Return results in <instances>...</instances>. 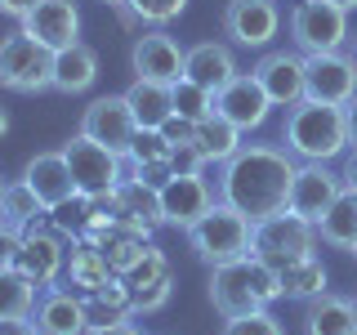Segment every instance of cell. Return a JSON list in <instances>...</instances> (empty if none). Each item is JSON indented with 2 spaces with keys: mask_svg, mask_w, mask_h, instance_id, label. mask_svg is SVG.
I'll return each mask as SVG.
<instances>
[{
  "mask_svg": "<svg viewBox=\"0 0 357 335\" xmlns=\"http://www.w3.org/2000/svg\"><path fill=\"white\" fill-rule=\"evenodd\" d=\"M295 156L273 143H250L241 148L232 161H223V179H219V201L237 206L245 219H268L277 210H286L290 201V184H295Z\"/></svg>",
  "mask_w": 357,
  "mask_h": 335,
  "instance_id": "obj_1",
  "label": "cell"
},
{
  "mask_svg": "<svg viewBox=\"0 0 357 335\" xmlns=\"http://www.w3.org/2000/svg\"><path fill=\"white\" fill-rule=\"evenodd\" d=\"M273 299H282V277L273 264H264L259 255H241V260L215 264L210 268V304L228 318H245V313H259Z\"/></svg>",
  "mask_w": 357,
  "mask_h": 335,
  "instance_id": "obj_2",
  "label": "cell"
},
{
  "mask_svg": "<svg viewBox=\"0 0 357 335\" xmlns=\"http://www.w3.org/2000/svg\"><path fill=\"white\" fill-rule=\"evenodd\" d=\"M286 152L295 161H335L349 148V126H344V107L317 103V98H299L286 107Z\"/></svg>",
  "mask_w": 357,
  "mask_h": 335,
  "instance_id": "obj_3",
  "label": "cell"
},
{
  "mask_svg": "<svg viewBox=\"0 0 357 335\" xmlns=\"http://www.w3.org/2000/svg\"><path fill=\"white\" fill-rule=\"evenodd\" d=\"M188 241H192L197 260L210 264V268L228 264V260H241V255H250L255 219H245L237 206H228V201H215V206L188 228Z\"/></svg>",
  "mask_w": 357,
  "mask_h": 335,
  "instance_id": "obj_4",
  "label": "cell"
},
{
  "mask_svg": "<svg viewBox=\"0 0 357 335\" xmlns=\"http://www.w3.org/2000/svg\"><path fill=\"white\" fill-rule=\"evenodd\" d=\"M0 85L14 94H40L54 89V50H45L27 31H9L0 40Z\"/></svg>",
  "mask_w": 357,
  "mask_h": 335,
  "instance_id": "obj_5",
  "label": "cell"
},
{
  "mask_svg": "<svg viewBox=\"0 0 357 335\" xmlns=\"http://www.w3.org/2000/svg\"><path fill=\"white\" fill-rule=\"evenodd\" d=\"M312 241H317V223H308L304 215H295V210L286 206V210H277V215H268V219L255 223L250 251L259 255L264 264L286 268V264L312 255Z\"/></svg>",
  "mask_w": 357,
  "mask_h": 335,
  "instance_id": "obj_6",
  "label": "cell"
},
{
  "mask_svg": "<svg viewBox=\"0 0 357 335\" xmlns=\"http://www.w3.org/2000/svg\"><path fill=\"white\" fill-rule=\"evenodd\" d=\"M290 40L299 54H335L349 45V9L335 0H299L290 14Z\"/></svg>",
  "mask_w": 357,
  "mask_h": 335,
  "instance_id": "obj_7",
  "label": "cell"
},
{
  "mask_svg": "<svg viewBox=\"0 0 357 335\" xmlns=\"http://www.w3.org/2000/svg\"><path fill=\"white\" fill-rule=\"evenodd\" d=\"M63 156H67V165H72L76 193H85V197H112L121 184H126V174H121V152L85 139L81 130L63 143Z\"/></svg>",
  "mask_w": 357,
  "mask_h": 335,
  "instance_id": "obj_8",
  "label": "cell"
},
{
  "mask_svg": "<svg viewBox=\"0 0 357 335\" xmlns=\"http://www.w3.org/2000/svg\"><path fill=\"white\" fill-rule=\"evenodd\" d=\"M277 31H282L277 0H228L223 5V36L241 50H268Z\"/></svg>",
  "mask_w": 357,
  "mask_h": 335,
  "instance_id": "obj_9",
  "label": "cell"
},
{
  "mask_svg": "<svg viewBox=\"0 0 357 335\" xmlns=\"http://www.w3.org/2000/svg\"><path fill=\"white\" fill-rule=\"evenodd\" d=\"M357 94V67L349 63V54H304V98L344 107Z\"/></svg>",
  "mask_w": 357,
  "mask_h": 335,
  "instance_id": "obj_10",
  "label": "cell"
},
{
  "mask_svg": "<svg viewBox=\"0 0 357 335\" xmlns=\"http://www.w3.org/2000/svg\"><path fill=\"white\" fill-rule=\"evenodd\" d=\"M81 134L126 156L130 143H134V134H139V121H134L126 94H103V98H94V103L81 112Z\"/></svg>",
  "mask_w": 357,
  "mask_h": 335,
  "instance_id": "obj_11",
  "label": "cell"
},
{
  "mask_svg": "<svg viewBox=\"0 0 357 335\" xmlns=\"http://www.w3.org/2000/svg\"><path fill=\"white\" fill-rule=\"evenodd\" d=\"M121 282L130 290V313H156L174 290L170 264H165V255L156 246H143V255L121 273Z\"/></svg>",
  "mask_w": 357,
  "mask_h": 335,
  "instance_id": "obj_12",
  "label": "cell"
},
{
  "mask_svg": "<svg viewBox=\"0 0 357 335\" xmlns=\"http://www.w3.org/2000/svg\"><path fill=\"white\" fill-rule=\"evenodd\" d=\"M18 273H27L40 290L59 282V273L67 268V241L63 232L45 228V223H31L22 228V246H18V260H14Z\"/></svg>",
  "mask_w": 357,
  "mask_h": 335,
  "instance_id": "obj_13",
  "label": "cell"
},
{
  "mask_svg": "<svg viewBox=\"0 0 357 335\" xmlns=\"http://www.w3.org/2000/svg\"><path fill=\"white\" fill-rule=\"evenodd\" d=\"M340 193H344V179L335 174V170H326V161H299L286 206L295 210V215H304L308 223H317L335 206V197H340Z\"/></svg>",
  "mask_w": 357,
  "mask_h": 335,
  "instance_id": "obj_14",
  "label": "cell"
},
{
  "mask_svg": "<svg viewBox=\"0 0 357 335\" xmlns=\"http://www.w3.org/2000/svg\"><path fill=\"white\" fill-rule=\"evenodd\" d=\"M215 112L228 117L241 134L245 130H259L268 117H273V98L264 94V85L255 81V72H237L228 85L215 94Z\"/></svg>",
  "mask_w": 357,
  "mask_h": 335,
  "instance_id": "obj_15",
  "label": "cell"
},
{
  "mask_svg": "<svg viewBox=\"0 0 357 335\" xmlns=\"http://www.w3.org/2000/svg\"><path fill=\"white\" fill-rule=\"evenodd\" d=\"M183 54L188 50L170 36V31L152 27V31H143V36L134 40L130 63H134V76H143V81L174 85V81H183Z\"/></svg>",
  "mask_w": 357,
  "mask_h": 335,
  "instance_id": "obj_16",
  "label": "cell"
},
{
  "mask_svg": "<svg viewBox=\"0 0 357 335\" xmlns=\"http://www.w3.org/2000/svg\"><path fill=\"white\" fill-rule=\"evenodd\" d=\"M31 322H36V335H89L94 318H89V304L72 290L45 286L36 308H31Z\"/></svg>",
  "mask_w": 357,
  "mask_h": 335,
  "instance_id": "obj_17",
  "label": "cell"
},
{
  "mask_svg": "<svg viewBox=\"0 0 357 335\" xmlns=\"http://www.w3.org/2000/svg\"><path fill=\"white\" fill-rule=\"evenodd\" d=\"M255 81L273 98V107H295L304 98V54L299 50H268L255 63Z\"/></svg>",
  "mask_w": 357,
  "mask_h": 335,
  "instance_id": "obj_18",
  "label": "cell"
},
{
  "mask_svg": "<svg viewBox=\"0 0 357 335\" xmlns=\"http://www.w3.org/2000/svg\"><path fill=\"white\" fill-rule=\"evenodd\" d=\"M22 31L36 36L45 50H67V45L81 40V9L76 0H40L27 18H22Z\"/></svg>",
  "mask_w": 357,
  "mask_h": 335,
  "instance_id": "obj_19",
  "label": "cell"
},
{
  "mask_svg": "<svg viewBox=\"0 0 357 335\" xmlns=\"http://www.w3.org/2000/svg\"><path fill=\"white\" fill-rule=\"evenodd\" d=\"M215 206V193L201 174H170L161 184V219L174 223V228H192V223Z\"/></svg>",
  "mask_w": 357,
  "mask_h": 335,
  "instance_id": "obj_20",
  "label": "cell"
},
{
  "mask_svg": "<svg viewBox=\"0 0 357 335\" xmlns=\"http://www.w3.org/2000/svg\"><path fill=\"white\" fill-rule=\"evenodd\" d=\"M22 184L40 197L45 210H54V206H63V201L76 197V179H72V165H67L63 148L59 152H36V156H31V161L22 165Z\"/></svg>",
  "mask_w": 357,
  "mask_h": 335,
  "instance_id": "obj_21",
  "label": "cell"
},
{
  "mask_svg": "<svg viewBox=\"0 0 357 335\" xmlns=\"http://www.w3.org/2000/svg\"><path fill=\"white\" fill-rule=\"evenodd\" d=\"M232 76H237V59H232V50L219 45V40H201L183 54V81L210 89V94H219Z\"/></svg>",
  "mask_w": 357,
  "mask_h": 335,
  "instance_id": "obj_22",
  "label": "cell"
},
{
  "mask_svg": "<svg viewBox=\"0 0 357 335\" xmlns=\"http://www.w3.org/2000/svg\"><path fill=\"white\" fill-rule=\"evenodd\" d=\"M126 103L134 112V121H139V130H161L174 117V85L134 76V85L126 89Z\"/></svg>",
  "mask_w": 357,
  "mask_h": 335,
  "instance_id": "obj_23",
  "label": "cell"
},
{
  "mask_svg": "<svg viewBox=\"0 0 357 335\" xmlns=\"http://www.w3.org/2000/svg\"><path fill=\"white\" fill-rule=\"evenodd\" d=\"M94 81H98V54L85 40L54 54V89L59 94H85Z\"/></svg>",
  "mask_w": 357,
  "mask_h": 335,
  "instance_id": "obj_24",
  "label": "cell"
},
{
  "mask_svg": "<svg viewBox=\"0 0 357 335\" xmlns=\"http://www.w3.org/2000/svg\"><path fill=\"white\" fill-rule=\"evenodd\" d=\"M304 331L308 335H353V299L331 295V290L312 295L304 308Z\"/></svg>",
  "mask_w": 357,
  "mask_h": 335,
  "instance_id": "obj_25",
  "label": "cell"
},
{
  "mask_svg": "<svg viewBox=\"0 0 357 335\" xmlns=\"http://www.w3.org/2000/svg\"><path fill=\"white\" fill-rule=\"evenodd\" d=\"M197 152H201V161H215V165H223V161H232V156L241 152V130L232 126L228 117H206V121H197Z\"/></svg>",
  "mask_w": 357,
  "mask_h": 335,
  "instance_id": "obj_26",
  "label": "cell"
},
{
  "mask_svg": "<svg viewBox=\"0 0 357 335\" xmlns=\"http://www.w3.org/2000/svg\"><path fill=\"white\" fill-rule=\"evenodd\" d=\"M317 237L326 241V246L353 251V246H357V193L344 188V193L335 197V206L317 219Z\"/></svg>",
  "mask_w": 357,
  "mask_h": 335,
  "instance_id": "obj_27",
  "label": "cell"
},
{
  "mask_svg": "<svg viewBox=\"0 0 357 335\" xmlns=\"http://www.w3.org/2000/svg\"><path fill=\"white\" fill-rule=\"evenodd\" d=\"M36 282H31L27 273H18V268H0V322L9 318H31V308H36Z\"/></svg>",
  "mask_w": 357,
  "mask_h": 335,
  "instance_id": "obj_28",
  "label": "cell"
},
{
  "mask_svg": "<svg viewBox=\"0 0 357 335\" xmlns=\"http://www.w3.org/2000/svg\"><path fill=\"white\" fill-rule=\"evenodd\" d=\"M277 277H282V295L286 299H312L326 290V268H321L317 255H304V260L277 268Z\"/></svg>",
  "mask_w": 357,
  "mask_h": 335,
  "instance_id": "obj_29",
  "label": "cell"
},
{
  "mask_svg": "<svg viewBox=\"0 0 357 335\" xmlns=\"http://www.w3.org/2000/svg\"><path fill=\"white\" fill-rule=\"evenodd\" d=\"M67 277H72V286H85L89 295H94L98 286H107V282H112V264H107V255L98 251V246H72Z\"/></svg>",
  "mask_w": 357,
  "mask_h": 335,
  "instance_id": "obj_30",
  "label": "cell"
},
{
  "mask_svg": "<svg viewBox=\"0 0 357 335\" xmlns=\"http://www.w3.org/2000/svg\"><path fill=\"white\" fill-rule=\"evenodd\" d=\"M40 215H45L40 197L31 193L22 179L5 188V206H0V219H5L9 228H18V232H22V228H31V223H40Z\"/></svg>",
  "mask_w": 357,
  "mask_h": 335,
  "instance_id": "obj_31",
  "label": "cell"
},
{
  "mask_svg": "<svg viewBox=\"0 0 357 335\" xmlns=\"http://www.w3.org/2000/svg\"><path fill=\"white\" fill-rule=\"evenodd\" d=\"M188 0H126L121 5V14H126L130 22H148V27H165L170 18L183 14Z\"/></svg>",
  "mask_w": 357,
  "mask_h": 335,
  "instance_id": "obj_32",
  "label": "cell"
},
{
  "mask_svg": "<svg viewBox=\"0 0 357 335\" xmlns=\"http://www.w3.org/2000/svg\"><path fill=\"white\" fill-rule=\"evenodd\" d=\"M174 117H188V121L215 117V94L192 81H174Z\"/></svg>",
  "mask_w": 357,
  "mask_h": 335,
  "instance_id": "obj_33",
  "label": "cell"
},
{
  "mask_svg": "<svg viewBox=\"0 0 357 335\" xmlns=\"http://www.w3.org/2000/svg\"><path fill=\"white\" fill-rule=\"evenodd\" d=\"M170 152H174V143L165 139L161 130H139L126 156L134 165H170Z\"/></svg>",
  "mask_w": 357,
  "mask_h": 335,
  "instance_id": "obj_34",
  "label": "cell"
},
{
  "mask_svg": "<svg viewBox=\"0 0 357 335\" xmlns=\"http://www.w3.org/2000/svg\"><path fill=\"white\" fill-rule=\"evenodd\" d=\"M223 335H286V327L268 308H259V313H245V318H228Z\"/></svg>",
  "mask_w": 357,
  "mask_h": 335,
  "instance_id": "obj_35",
  "label": "cell"
},
{
  "mask_svg": "<svg viewBox=\"0 0 357 335\" xmlns=\"http://www.w3.org/2000/svg\"><path fill=\"white\" fill-rule=\"evenodd\" d=\"M18 246H22V232H18V228H9V223L0 219V268H14Z\"/></svg>",
  "mask_w": 357,
  "mask_h": 335,
  "instance_id": "obj_36",
  "label": "cell"
},
{
  "mask_svg": "<svg viewBox=\"0 0 357 335\" xmlns=\"http://www.w3.org/2000/svg\"><path fill=\"white\" fill-rule=\"evenodd\" d=\"M161 134L174 143V148H178V143H192V139H197V121H188V117H170V121L161 126Z\"/></svg>",
  "mask_w": 357,
  "mask_h": 335,
  "instance_id": "obj_37",
  "label": "cell"
},
{
  "mask_svg": "<svg viewBox=\"0 0 357 335\" xmlns=\"http://www.w3.org/2000/svg\"><path fill=\"white\" fill-rule=\"evenodd\" d=\"M89 335H143L134 327L130 318H116V322H98V327H89Z\"/></svg>",
  "mask_w": 357,
  "mask_h": 335,
  "instance_id": "obj_38",
  "label": "cell"
},
{
  "mask_svg": "<svg viewBox=\"0 0 357 335\" xmlns=\"http://www.w3.org/2000/svg\"><path fill=\"white\" fill-rule=\"evenodd\" d=\"M36 5H40V0H0V14H9V18H18V22H22Z\"/></svg>",
  "mask_w": 357,
  "mask_h": 335,
  "instance_id": "obj_39",
  "label": "cell"
},
{
  "mask_svg": "<svg viewBox=\"0 0 357 335\" xmlns=\"http://www.w3.org/2000/svg\"><path fill=\"white\" fill-rule=\"evenodd\" d=\"M0 335H36V322L31 318H9V322H0Z\"/></svg>",
  "mask_w": 357,
  "mask_h": 335,
  "instance_id": "obj_40",
  "label": "cell"
},
{
  "mask_svg": "<svg viewBox=\"0 0 357 335\" xmlns=\"http://www.w3.org/2000/svg\"><path fill=\"white\" fill-rule=\"evenodd\" d=\"M340 179H344V188H349V193H357V148H349V156H344Z\"/></svg>",
  "mask_w": 357,
  "mask_h": 335,
  "instance_id": "obj_41",
  "label": "cell"
},
{
  "mask_svg": "<svg viewBox=\"0 0 357 335\" xmlns=\"http://www.w3.org/2000/svg\"><path fill=\"white\" fill-rule=\"evenodd\" d=\"M344 126H349V148H357V94L344 103Z\"/></svg>",
  "mask_w": 357,
  "mask_h": 335,
  "instance_id": "obj_42",
  "label": "cell"
},
{
  "mask_svg": "<svg viewBox=\"0 0 357 335\" xmlns=\"http://www.w3.org/2000/svg\"><path fill=\"white\" fill-rule=\"evenodd\" d=\"M344 54H349V63L357 67V31H353V36H349V45H344Z\"/></svg>",
  "mask_w": 357,
  "mask_h": 335,
  "instance_id": "obj_43",
  "label": "cell"
},
{
  "mask_svg": "<svg viewBox=\"0 0 357 335\" xmlns=\"http://www.w3.org/2000/svg\"><path fill=\"white\" fill-rule=\"evenodd\" d=\"M5 134H9V112L0 107V139H5Z\"/></svg>",
  "mask_w": 357,
  "mask_h": 335,
  "instance_id": "obj_44",
  "label": "cell"
},
{
  "mask_svg": "<svg viewBox=\"0 0 357 335\" xmlns=\"http://www.w3.org/2000/svg\"><path fill=\"white\" fill-rule=\"evenodd\" d=\"M335 5H340V9H357V0H335Z\"/></svg>",
  "mask_w": 357,
  "mask_h": 335,
  "instance_id": "obj_45",
  "label": "cell"
},
{
  "mask_svg": "<svg viewBox=\"0 0 357 335\" xmlns=\"http://www.w3.org/2000/svg\"><path fill=\"white\" fill-rule=\"evenodd\" d=\"M353 335H357V295H353Z\"/></svg>",
  "mask_w": 357,
  "mask_h": 335,
  "instance_id": "obj_46",
  "label": "cell"
},
{
  "mask_svg": "<svg viewBox=\"0 0 357 335\" xmlns=\"http://www.w3.org/2000/svg\"><path fill=\"white\" fill-rule=\"evenodd\" d=\"M5 188H9V184H5V179H0V206H5Z\"/></svg>",
  "mask_w": 357,
  "mask_h": 335,
  "instance_id": "obj_47",
  "label": "cell"
},
{
  "mask_svg": "<svg viewBox=\"0 0 357 335\" xmlns=\"http://www.w3.org/2000/svg\"><path fill=\"white\" fill-rule=\"evenodd\" d=\"M103 5H116V9H121V5H126V0H103Z\"/></svg>",
  "mask_w": 357,
  "mask_h": 335,
  "instance_id": "obj_48",
  "label": "cell"
},
{
  "mask_svg": "<svg viewBox=\"0 0 357 335\" xmlns=\"http://www.w3.org/2000/svg\"><path fill=\"white\" fill-rule=\"evenodd\" d=\"M349 255H353V260H357V246H353V251H349Z\"/></svg>",
  "mask_w": 357,
  "mask_h": 335,
  "instance_id": "obj_49",
  "label": "cell"
}]
</instances>
